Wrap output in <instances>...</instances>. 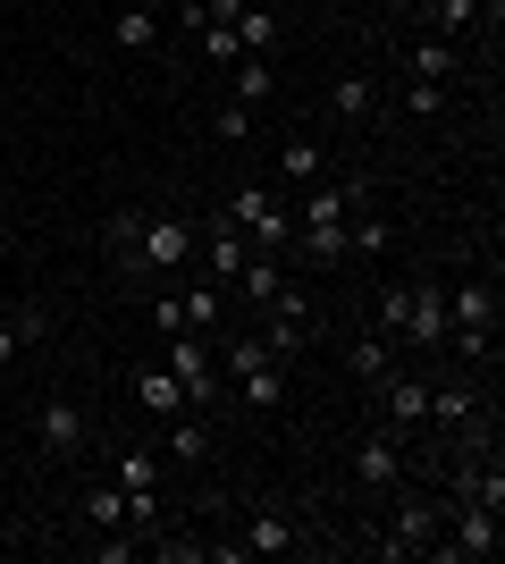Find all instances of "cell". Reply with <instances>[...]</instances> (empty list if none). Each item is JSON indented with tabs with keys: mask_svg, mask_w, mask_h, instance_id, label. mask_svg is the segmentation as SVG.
Returning <instances> with one entry per match:
<instances>
[{
	"mask_svg": "<svg viewBox=\"0 0 505 564\" xmlns=\"http://www.w3.org/2000/svg\"><path fill=\"white\" fill-rule=\"evenodd\" d=\"M194 253H202V219L194 212H127V219H110V261H119L127 279L168 286V279L194 270Z\"/></svg>",
	"mask_w": 505,
	"mask_h": 564,
	"instance_id": "6da1fadb",
	"label": "cell"
},
{
	"mask_svg": "<svg viewBox=\"0 0 505 564\" xmlns=\"http://www.w3.org/2000/svg\"><path fill=\"white\" fill-rule=\"evenodd\" d=\"M497 321H505L497 270H463V279H447V362H463V371H497Z\"/></svg>",
	"mask_w": 505,
	"mask_h": 564,
	"instance_id": "7a4b0ae2",
	"label": "cell"
},
{
	"mask_svg": "<svg viewBox=\"0 0 505 564\" xmlns=\"http://www.w3.org/2000/svg\"><path fill=\"white\" fill-rule=\"evenodd\" d=\"M438 531H447V489H421V480H405V489H387V522H362L354 540L371 547V556L405 564V556H430Z\"/></svg>",
	"mask_w": 505,
	"mask_h": 564,
	"instance_id": "3957f363",
	"label": "cell"
},
{
	"mask_svg": "<svg viewBox=\"0 0 505 564\" xmlns=\"http://www.w3.org/2000/svg\"><path fill=\"white\" fill-rule=\"evenodd\" d=\"M34 455H43V464H85V455H101V422H94V404H76V397H43V404H34Z\"/></svg>",
	"mask_w": 505,
	"mask_h": 564,
	"instance_id": "277c9868",
	"label": "cell"
},
{
	"mask_svg": "<svg viewBox=\"0 0 505 564\" xmlns=\"http://www.w3.org/2000/svg\"><path fill=\"white\" fill-rule=\"evenodd\" d=\"M413 447L421 438H396V430H362L354 447H345V471H354V497H387V489H405L413 480Z\"/></svg>",
	"mask_w": 505,
	"mask_h": 564,
	"instance_id": "5b68a950",
	"label": "cell"
},
{
	"mask_svg": "<svg viewBox=\"0 0 505 564\" xmlns=\"http://www.w3.org/2000/svg\"><path fill=\"white\" fill-rule=\"evenodd\" d=\"M219 212L253 236V253H287V228H295V219H287V194L270 186V177H237V186L219 194Z\"/></svg>",
	"mask_w": 505,
	"mask_h": 564,
	"instance_id": "8992f818",
	"label": "cell"
},
{
	"mask_svg": "<svg viewBox=\"0 0 505 564\" xmlns=\"http://www.w3.org/2000/svg\"><path fill=\"white\" fill-rule=\"evenodd\" d=\"M253 329H262V346L278 354V362H295V354H304V346L320 337V295L287 279V286H278V295L262 304V312H253Z\"/></svg>",
	"mask_w": 505,
	"mask_h": 564,
	"instance_id": "52a82bcc",
	"label": "cell"
},
{
	"mask_svg": "<svg viewBox=\"0 0 505 564\" xmlns=\"http://www.w3.org/2000/svg\"><path fill=\"white\" fill-rule=\"evenodd\" d=\"M505 547V514L497 506H472V497H447V531H438L430 556L438 564H488Z\"/></svg>",
	"mask_w": 505,
	"mask_h": 564,
	"instance_id": "ba28073f",
	"label": "cell"
},
{
	"mask_svg": "<svg viewBox=\"0 0 505 564\" xmlns=\"http://www.w3.org/2000/svg\"><path fill=\"white\" fill-rule=\"evenodd\" d=\"M161 362L177 371V388H186V404H194V413H211V422H219V404H228V379H219L211 337H194V329L161 337Z\"/></svg>",
	"mask_w": 505,
	"mask_h": 564,
	"instance_id": "9c48e42d",
	"label": "cell"
},
{
	"mask_svg": "<svg viewBox=\"0 0 505 564\" xmlns=\"http://www.w3.org/2000/svg\"><path fill=\"white\" fill-rule=\"evenodd\" d=\"M371 422L396 430V438H421V430H430V362H421V371L396 362V371L371 388Z\"/></svg>",
	"mask_w": 505,
	"mask_h": 564,
	"instance_id": "30bf717a",
	"label": "cell"
},
{
	"mask_svg": "<svg viewBox=\"0 0 505 564\" xmlns=\"http://www.w3.org/2000/svg\"><path fill=\"white\" fill-rule=\"evenodd\" d=\"M405 354H421V362H438L447 354V279H413L405 295V337H396Z\"/></svg>",
	"mask_w": 505,
	"mask_h": 564,
	"instance_id": "8fae6325",
	"label": "cell"
},
{
	"mask_svg": "<svg viewBox=\"0 0 505 564\" xmlns=\"http://www.w3.org/2000/svg\"><path fill=\"white\" fill-rule=\"evenodd\" d=\"M396 245H405V228H396V212H387L380 194H371V203H362V212L345 219V261L380 270V261H396Z\"/></svg>",
	"mask_w": 505,
	"mask_h": 564,
	"instance_id": "7c38bea8",
	"label": "cell"
},
{
	"mask_svg": "<svg viewBox=\"0 0 505 564\" xmlns=\"http://www.w3.org/2000/svg\"><path fill=\"white\" fill-rule=\"evenodd\" d=\"M228 531H237L244 556H304V547H312V540H304V522L278 514V506H253V514H237Z\"/></svg>",
	"mask_w": 505,
	"mask_h": 564,
	"instance_id": "4fadbf2b",
	"label": "cell"
},
{
	"mask_svg": "<svg viewBox=\"0 0 505 564\" xmlns=\"http://www.w3.org/2000/svg\"><path fill=\"white\" fill-rule=\"evenodd\" d=\"M244 261H253V236H244V228H237L228 212H211V219H202V253H194V270L228 286V279L244 270Z\"/></svg>",
	"mask_w": 505,
	"mask_h": 564,
	"instance_id": "5bb4252c",
	"label": "cell"
},
{
	"mask_svg": "<svg viewBox=\"0 0 505 564\" xmlns=\"http://www.w3.org/2000/svg\"><path fill=\"white\" fill-rule=\"evenodd\" d=\"M396 362H405V346H396V337H380V329H354V337H345V379H354L362 397H371Z\"/></svg>",
	"mask_w": 505,
	"mask_h": 564,
	"instance_id": "9a60e30c",
	"label": "cell"
},
{
	"mask_svg": "<svg viewBox=\"0 0 505 564\" xmlns=\"http://www.w3.org/2000/svg\"><path fill=\"white\" fill-rule=\"evenodd\" d=\"M405 76H430V85H463V43H447V34H413L405 43Z\"/></svg>",
	"mask_w": 505,
	"mask_h": 564,
	"instance_id": "2e32d148",
	"label": "cell"
},
{
	"mask_svg": "<svg viewBox=\"0 0 505 564\" xmlns=\"http://www.w3.org/2000/svg\"><path fill=\"white\" fill-rule=\"evenodd\" d=\"M320 177H329V143H320V135L278 143V177H270L278 194H304V186H320Z\"/></svg>",
	"mask_w": 505,
	"mask_h": 564,
	"instance_id": "e0dca14e",
	"label": "cell"
},
{
	"mask_svg": "<svg viewBox=\"0 0 505 564\" xmlns=\"http://www.w3.org/2000/svg\"><path fill=\"white\" fill-rule=\"evenodd\" d=\"M380 110H387V94H380V76H371V68H354V76H337V85H329V118H345V127H371Z\"/></svg>",
	"mask_w": 505,
	"mask_h": 564,
	"instance_id": "ac0fdd59",
	"label": "cell"
},
{
	"mask_svg": "<svg viewBox=\"0 0 505 564\" xmlns=\"http://www.w3.org/2000/svg\"><path fill=\"white\" fill-rule=\"evenodd\" d=\"M101 471H110L127 497H161V455L152 447H110V438H101Z\"/></svg>",
	"mask_w": 505,
	"mask_h": 564,
	"instance_id": "d6986e66",
	"label": "cell"
},
{
	"mask_svg": "<svg viewBox=\"0 0 505 564\" xmlns=\"http://www.w3.org/2000/svg\"><path fill=\"white\" fill-rule=\"evenodd\" d=\"M152 430H161L168 464H211V413H177V422H152Z\"/></svg>",
	"mask_w": 505,
	"mask_h": 564,
	"instance_id": "ffe728a7",
	"label": "cell"
},
{
	"mask_svg": "<svg viewBox=\"0 0 505 564\" xmlns=\"http://www.w3.org/2000/svg\"><path fill=\"white\" fill-rule=\"evenodd\" d=\"M43 337H51V304H9L0 312V371H9L25 346H43Z\"/></svg>",
	"mask_w": 505,
	"mask_h": 564,
	"instance_id": "44dd1931",
	"label": "cell"
},
{
	"mask_svg": "<svg viewBox=\"0 0 505 564\" xmlns=\"http://www.w3.org/2000/svg\"><path fill=\"white\" fill-rule=\"evenodd\" d=\"M135 404H144L152 422H177V413H194V404H186V388H177V371H168V362H144V371H135Z\"/></svg>",
	"mask_w": 505,
	"mask_h": 564,
	"instance_id": "7402d4cb",
	"label": "cell"
},
{
	"mask_svg": "<svg viewBox=\"0 0 505 564\" xmlns=\"http://www.w3.org/2000/svg\"><path fill=\"white\" fill-rule=\"evenodd\" d=\"M219 94L244 101V110H262V101H278V68H270V59H237V68H219Z\"/></svg>",
	"mask_w": 505,
	"mask_h": 564,
	"instance_id": "603a6c76",
	"label": "cell"
},
{
	"mask_svg": "<svg viewBox=\"0 0 505 564\" xmlns=\"http://www.w3.org/2000/svg\"><path fill=\"white\" fill-rule=\"evenodd\" d=\"M396 110H405V118H421V127H447V118H455V85L405 76V85H396Z\"/></svg>",
	"mask_w": 505,
	"mask_h": 564,
	"instance_id": "cb8c5ba5",
	"label": "cell"
},
{
	"mask_svg": "<svg viewBox=\"0 0 505 564\" xmlns=\"http://www.w3.org/2000/svg\"><path fill=\"white\" fill-rule=\"evenodd\" d=\"M76 514H85V531H127V489L119 480H85Z\"/></svg>",
	"mask_w": 505,
	"mask_h": 564,
	"instance_id": "d4e9b609",
	"label": "cell"
},
{
	"mask_svg": "<svg viewBox=\"0 0 505 564\" xmlns=\"http://www.w3.org/2000/svg\"><path fill=\"white\" fill-rule=\"evenodd\" d=\"M228 388H237V397L253 404V413H270V404L287 397V362L270 354V362H253V371H237V379H228Z\"/></svg>",
	"mask_w": 505,
	"mask_h": 564,
	"instance_id": "484cf974",
	"label": "cell"
},
{
	"mask_svg": "<svg viewBox=\"0 0 505 564\" xmlns=\"http://www.w3.org/2000/svg\"><path fill=\"white\" fill-rule=\"evenodd\" d=\"M110 43L119 51H152L161 43V9H152V0H127L119 18H110Z\"/></svg>",
	"mask_w": 505,
	"mask_h": 564,
	"instance_id": "4316f807",
	"label": "cell"
},
{
	"mask_svg": "<svg viewBox=\"0 0 505 564\" xmlns=\"http://www.w3.org/2000/svg\"><path fill=\"white\" fill-rule=\"evenodd\" d=\"M228 25H237L244 59H270V43H278V18H270L262 0H244V9H237V18H228Z\"/></svg>",
	"mask_w": 505,
	"mask_h": 564,
	"instance_id": "83f0119b",
	"label": "cell"
},
{
	"mask_svg": "<svg viewBox=\"0 0 505 564\" xmlns=\"http://www.w3.org/2000/svg\"><path fill=\"white\" fill-rule=\"evenodd\" d=\"M211 135H219V143H244V135H253V110L219 94V101H211Z\"/></svg>",
	"mask_w": 505,
	"mask_h": 564,
	"instance_id": "f1b7e54d",
	"label": "cell"
},
{
	"mask_svg": "<svg viewBox=\"0 0 505 564\" xmlns=\"http://www.w3.org/2000/svg\"><path fill=\"white\" fill-rule=\"evenodd\" d=\"M144 556V531H94V564H135Z\"/></svg>",
	"mask_w": 505,
	"mask_h": 564,
	"instance_id": "f546056e",
	"label": "cell"
},
{
	"mask_svg": "<svg viewBox=\"0 0 505 564\" xmlns=\"http://www.w3.org/2000/svg\"><path fill=\"white\" fill-rule=\"evenodd\" d=\"M177 9H186V25H194V18H202V9H211V0H177Z\"/></svg>",
	"mask_w": 505,
	"mask_h": 564,
	"instance_id": "4dcf8cb0",
	"label": "cell"
},
{
	"mask_svg": "<svg viewBox=\"0 0 505 564\" xmlns=\"http://www.w3.org/2000/svg\"><path fill=\"white\" fill-rule=\"evenodd\" d=\"M0 522H9V480H0Z\"/></svg>",
	"mask_w": 505,
	"mask_h": 564,
	"instance_id": "1f68e13d",
	"label": "cell"
}]
</instances>
